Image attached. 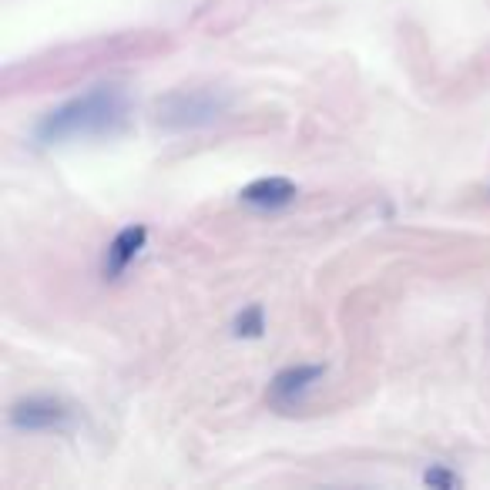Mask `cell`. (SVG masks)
I'll return each instance as SVG.
<instances>
[{
	"label": "cell",
	"mask_w": 490,
	"mask_h": 490,
	"mask_svg": "<svg viewBox=\"0 0 490 490\" xmlns=\"http://www.w3.org/2000/svg\"><path fill=\"white\" fill-rule=\"evenodd\" d=\"M322 377V366H293V370H282L279 377L272 379V403L276 406H293L303 393Z\"/></svg>",
	"instance_id": "cell-4"
},
{
	"label": "cell",
	"mask_w": 490,
	"mask_h": 490,
	"mask_svg": "<svg viewBox=\"0 0 490 490\" xmlns=\"http://www.w3.org/2000/svg\"><path fill=\"white\" fill-rule=\"evenodd\" d=\"M423 480H427L430 487H461V477L450 474V470H444V467H434V470H427V474H423Z\"/></svg>",
	"instance_id": "cell-7"
},
{
	"label": "cell",
	"mask_w": 490,
	"mask_h": 490,
	"mask_svg": "<svg viewBox=\"0 0 490 490\" xmlns=\"http://www.w3.org/2000/svg\"><path fill=\"white\" fill-rule=\"evenodd\" d=\"M295 198V185L289 179H259L242 188V202L255 209H282Z\"/></svg>",
	"instance_id": "cell-5"
},
{
	"label": "cell",
	"mask_w": 490,
	"mask_h": 490,
	"mask_svg": "<svg viewBox=\"0 0 490 490\" xmlns=\"http://www.w3.org/2000/svg\"><path fill=\"white\" fill-rule=\"evenodd\" d=\"M236 333L238 336H259V333H262V309L259 306L245 309L236 320Z\"/></svg>",
	"instance_id": "cell-6"
},
{
	"label": "cell",
	"mask_w": 490,
	"mask_h": 490,
	"mask_svg": "<svg viewBox=\"0 0 490 490\" xmlns=\"http://www.w3.org/2000/svg\"><path fill=\"white\" fill-rule=\"evenodd\" d=\"M145 238H148V228L145 225H128L121 228L114 242L108 245V253H104V276L108 279H118L128 266H131V259L141 253V245H145Z\"/></svg>",
	"instance_id": "cell-3"
},
{
	"label": "cell",
	"mask_w": 490,
	"mask_h": 490,
	"mask_svg": "<svg viewBox=\"0 0 490 490\" xmlns=\"http://www.w3.org/2000/svg\"><path fill=\"white\" fill-rule=\"evenodd\" d=\"M125 121V95L118 87H95L81 98L61 104L51 112L37 128L41 141H64V138H85V135H101L112 131L114 125Z\"/></svg>",
	"instance_id": "cell-1"
},
{
	"label": "cell",
	"mask_w": 490,
	"mask_h": 490,
	"mask_svg": "<svg viewBox=\"0 0 490 490\" xmlns=\"http://www.w3.org/2000/svg\"><path fill=\"white\" fill-rule=\"evenodd\" d=\"M68 417V406L51 396H34L11 406V423L21 430H54V427H64Z\"/></svg>",
	"instance_id": "cell-2"
}]
</instances>
